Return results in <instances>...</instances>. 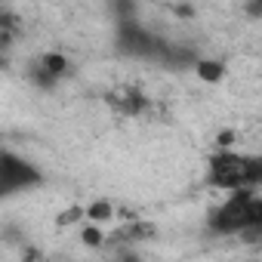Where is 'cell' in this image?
Returning a JSON list of instances; mask_svg holds the SVG:
<instances>
[{
	"instance_id": "1",
	"label": "cell",
	"mask_w": 262,
	"mask_h": 262,
	"mask_svg": "<svg viewBox=\"0 0 262 262\" xmlns=\"http://www.w3.org/2000/svg\"><path fill=\"white\" fill-rule=\"evenodd\" d=\"M207 228L213 234L231 237V234H247V237H259L262 231V198L256 188H241V191H228V198L210 213Z\"/></svg>"
},
{
	"instance_id": "2",
	"label": "cell",
	"mask_w": 262,
	"mask_h": 262,
	"mask_svg": "<svg viewBox=\"0 0 262 262\" xmlns=\"http://www.w3.org/2000/svg\"><path fill=\"white\" fill-rule=\"evenodd\" d=\"M262 182V158L244 151H213L207 161V185L216 191H241L259 188Z\"/></svg>"
},
{
	"instance_id": "3",
	"label": "cell",
	"mask_w": 262,
	"mask_h": 262,
	"mask_svg": "<svg viewBox=\"0 0 262 262\" xmlns=\"http://www.w3.org/2000/svg\"><path fill=\"white\" fill-rule=\"evenodd\" d=\"M40 182H43V173L28 158L0 148V201L10 194H19V191H28Z\"/></svg>"
},
{
	"instance_id": "4",
	"label": "cell",
	"mask_w": 262,
	"mask_h": 262,
	"mask_svg": "<svg viewBox=\"0 0 262 262\" xmlns=\"http://www.w3.org/2000/svg\"><path fill=\"white\" fill-rule=\"evenodd\" d=\"M68 71H71V62H68L65 53H40V59H37V71H34V74H37L40 83L53 86V83L62 80Z\"/></svg>"
},
{
	"instance_id": "5",
	"label": "cell",
	"mask_w": 262,
	"mask_h": 262,
	"mask_svg": "<svg viewBox=\"0 0 262 262\" xmlns=\"http://www.w3.org/2000/svg\"><path fill=\"white\" fill-rule=\"evenodd\" d=\"M108 102H111L120 114H129V117H136V114H142V111L148 108V99H145L142 93H136V90H114Z\"/></svg>"
},
{
	"instance_id": "6",
	"label": "cell",
	"mask_w": 262,
	"mask_h": 262,
	"mask_svg": "<svg viewBox=\"0 0 262 262\" xmlns=\"http://www.w3.org/2000/svg\"><path fill=\"white\" fill-rule=\"evenodd\" d=\"M83 222L86 225H102V222H114V204L111 201H93L83 207Z\"/></svg>"
},
{
	"instance_id": "7",
	"label": "cell",
	"mask_w": 262,
	"mask_h": 262,
	"mask_svg": "<svg viewBox=\"0 0 262 262\" xmlns=\"http://www.w3.org/2000/svg\"><path fill=\"white\" fill-rule=\"evenodd\" d=\"M194 74L204 83H219L225 77V62H219V59H194Z\"/></svg>"
},
{
	"instance_id": "8",
	"label": "cell",
	"mask_w": 262,
	"mask_h": 262,
	"mask_svg": "<svg viewBox=\"0 0 262 262\" xmlns=\"http://www.w3.org/2000/svg\"><path fill=\"white\" fill-rule=\"evenodd\" d=\"M80 241H83L86 247H105V231H102L99 225H83V228H80Z\"/></svg>"
},
{
	"instance_id": "9",
	"label": "cell",
	"mask_w": 262,
	"mask_h": 262,
	"mask_svg": "<svg viewBox=\"0 0 262 262\" xmlns=\"http://www.w3.org/2000/svg\"><path fill=\"white\" fill-rule=\"evenodd\" d=\"M74 222H83V207L80 204H74V207H68V210H62L59 216H56V225H74Z\"/></svg>"
},
{
	"instance_id": "10",
	"label": "cell",
	"mask_w": 262,
	"mask_h": 262,
	"mask_svg": "<svg viewBox=\"0 0 262 262\" xmlns=\"http://www.w3.org/2000/svg\"><path fill=\"white\" fill-rule=\"evenodd\" d=\"M234 129H225V133H219V139H216V145H219V151H225V148H231L234 145Z\"/></svg>"
},
{
	"instance_id": "11",
	"label": "cell",
	"mask_w": 262,
	"mask_h": 262,
	"mask_svg": "<svg viewBox=\"0 0 262 262\" xmlns=\"http://www.w3.org/2000/svg\"><path fill=\"white\" fill-rule=\"evenodd\" d=\"M117 262H139V259H117Z\"/></svg>"
}]
</instances>
